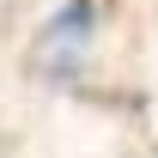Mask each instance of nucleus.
I'll return each instance as SVG.
<instances>
[{"instance_id":"1","label":"nucleus","mask_w":158,"mask_h":158,"mask_svg":"<svg viewBox=\"0 0 158 158\" xmlns=\"http://www.w3.org/2000/svg\"><path fill=\"white\" fill-rule=\"evenodd\" d=\"M91 24H98V0H67L55 19L43 24V37H37V61L43 67H73V55L91 43Z\"/></svg>"}]
</instances>
